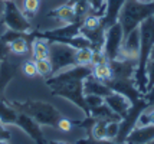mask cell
I'll use <instances>...</instances> for the list:
<instances>
[{
  "instance_id": "obj_9",
  "label": "cell",
  "mask_w": 154,
  "mask_h": 144,
  "mask_svg": "<svg viewBox=\"0 0 154 144\" xmlns=\"http://www.w3.org/2000/svg\"><path fill=\"white\" fill-rule=\"evenodd\" d=\"M107 85L112 91L120 92L124 97H127L128 100L131 101V104L138 101L140 98H143V92L137 88L134 78H118V79L112 78L109 82H107Z\"/></svg>"
},
{
  "instance_id": "obj_42",
  "label": "cell",
  "mask_w": 154,
  "mask_h": 144,
  "mask_svg": "<svg viewBox=\"0 0 154 144\" xmlns=\"http://www.w3.org/2000/svg\"><path fill=\"white\" fill-rule=\"evenodd\" d=\"M0 144H9L6 140H0Z\"/></svg>"
},
{
  "instance_id": "obj_44",
  "label": "cell",
  "mask_w": 154,
  "mask_h": 144,
  "mask_svg": "<svg viewBox=\"0 0 154 144\" xmlns=\"http://www.w3.org/2000/svg\"><path fill=\"white\" fill-rule=\"evenodd\" d=\"M0 66H2V62H0Z\"/></svg>"
},
{
  "instance_id": "obj_41",
  "label": "cell",
  "mask_w": 154,
  "mask_h": 144,
  "mask_svg": "<svg viewBox=\"0 0 154 144\" xmlns=\"http://www.w3.org/2000/svg\"><path fill=\"white\" fill-rule=\"evenodd\" d=\"M137 2H141V3H148V2H153V0H137Z\"/></svg>"
},
{
  "instance_id": "obj_37",
  "label": "cell",
  "mask_w": 154,
  "mask_h": 144,
  "mask_svg": "<svg viewBox=\"0 0 154 144\" xmlns=\"http://www.w3.org/2000/svg\"><path fill=\"white\" fill-rule=\"evenodd\" d=\"M143 97H144V100L148 103L150 107H154V87L148 89L146 94H143Z\"/></svg>"
},
{
  "instance_id": "obj_8",
  "label": "cell",
  "mask_w": 154,
  "mask_h": 144,
  "mask_svg": "<svg viewBox=\"0 0 154 144\" xmlns=\"http://www.w3.org/2000/svg\"><path fill=\"white\" fill-rule=\"evenodd\" d=\"M124 39V32L121 28L120 22L117 20L112 23L109 28L105 29V39H104V46H102V52L105 58L109 61H114L120 56V49L121 43Z\"/></svg>"
},
{
  "instance_id": "obj_12",
  "label": "cell",
  "mask_w": 154,
  "mask_h": 144,
  "mask_svg": "<svg viewBox=\"0 0 154 144\" xmlns=\"http://www.w3.org/2000/svg\"><path fill=\"white\" fill-rule=\"evenodd\" d=\"M109 66L112 71V78H134V72L137 68V61L117 58L114 61H109Z\"/></svg>"
},
{
  "instance_id": "obj_29",
  "label": "cell",
  "mask_w": 154,
  "mask_h": 144,
  "mask_svg": "<svg viewBox=\"0 0 154 144\" xmlns=\"http://www.w3.org/2000/svg\"><path fill=\"white\" fill-rule=\"evenodd\" d=\"M40 6V0H23V9L25 13H27L29 16H33L38 13Z\"/></svg>"
},
{
  "instance_id": "obj_34",
  "label": "cell",
  "mask_w": 154,
  "mask_h": 144,
  "mask_svg": "<svg viewBox=\"0 0 154 144\" xmlns=\"http://www.w3.org/2000/svg\"><path fill=\"white\" fill-rule=\"evenodd\" d=\"M23 74H25L26 76H35V75H38L35 61H27V62H25V65H23Z\"/></svg>"
},
{
  "instance_id": "obj_17",
  "label": "cell",
  "mask_w": 154,
  "mask_h": 144,
  "mask_svg": "<svg viewBox=\"0 0 154 144\" xmlns=\"http://www.w3.org/2000/svg\"><path fill=\"white\" fill-rule=\"evenodd\" d=\"M17 115H19V111L10 103H7L6 100L0 98V124H3L5 127L6 125H14Z\"/></svg>"
},
{
  "instance_id": "obj_32",
  "label": "cell",
  "mask_w": 154,
  "mask_h": 144,
  "mask_svg": "<svg viewBox=\"0 0 154 144\" xmlns=\"http://www.w3.org/2000/svg\"><path fill=\"white\" fill-rule=\"evenodd\" d=\"M153 87H154V59H150L147 62V87H146V92L150 88H153Z\"/></svg>"
},
{
  "instance_id": "obj_20",
  "label": "cell",
  "mask_w": 154,
  "mask_h": 144,
  "mask_svg": "<svg viewBox=\"0 0 154 144\" xmlns=\"http://www.w3.org/2000/svg\"><path fill=\"white\" fill-rule=\"evenodd\" d=\"M89 115L94 117L95 120L108 121V123H111V121L120 123V121H121V117L118 115V114H115L114 111L111 110V108H109L105 103L101 104L100 107H97V108H92V110L89 111Z\"/></svg>"
},
{
  "instance_id": "obj_27",
  "label": "cell",
  "mask_w": 154,
  "mask_h": 144,
  "mask_svg": "<svg viewBox=\"0 0 154 144\" xmlns=\"http://www.w3.org/2000/svg\"><path fill=\"white\" fill-rule=\"evenodd\" d=\"M35 65H36L38 75L43 76V78H48L49 75H52V72H54L52 63H51L49 59H38V61H35Z\"/></svg>"
},
{
  "instance_id": "obj_7",
  "label": "cell",
  "mask_w": 154,
  "mask_h": 144,
  "mask_svg": "<svg viewBox=\"0 0 154 144\" xmlns=\"http://www.w3.org/2000/svg\"><path fill=\"white\" fill-rule=\"evenodd\" d=\"M148 107H150V105H148V103L144 100V97L140 98L138 101H135V103L131 104V107H130L128 112L125 114V117L121 118V121H120V130H118V136L115 138L117 143L124 144V140L127 138V136L130 134V131L137 125V121H138L140 114L146 110V108H148Z\"/></svg>"
},
{
  "instance_id": "obj_39",
  "label": "cell",
  "mask_w": 154,
  "mask_h": 144,
  "mask_svg": "<svg viewBox=\"0 0 154 144\" xmlns=\"http://www.w3.org/2000/svg\"><path fill=\"white\" fill-rule=\"evenodd\" d=\"M49 144H66V143H63V141H51Z\"/></svg>"
},
{
  "instance_id": "obj_14",
  "label": "cell",
  "mask_w": 154,
  "mask_h": 144,
  "mask_svg": "<svg viewBox=\"0 0 154 144\" xmlns=\"http://www.w3.org/2000/svg\"><path fill=\"white\" fill-rule=\"evenodd\" d=\"M104 103L107 104L115 114H118L121 118L125 117V114L128 112L130 107H131V101L128 100L127 97H124L120 92H115V91H112L109 95L104 98Z\"/></svg>"
},
{
  "instance_id": "obj_4",
  "label": "cell",
  "mask_w": 154,
  "mask_h": 144,
  "mask_svg": "<svg viewBox=\"0 0 154 144\" xmlns=\"http://www.w3.org/2000/svg\"><path fill=\"white\" fill-rule=\"evenodd\" d=\"M150 16H154V2L141 3L137 0H125L121 7L118 19L124 36L140 26Z\"/></svg>"
},
{
  "instance_id": "obj_38",
  "label": "cell",
  "mask_w": 154,
  "mask_h": 144,
  "mask_svg": "<svg viewBox=\"0 0 154 144\" xmlns=\"http://www.w3.org/2000/svg\"><path fill=\"white\" fill-rule=\"evenodd\" d=\"M3 14H5V0H0V25L3 23Z\"/></svg>"
},
{
  "instance_id": "obj_35",
  "label": "cell",
  "mask_w": 154,
  "mask_h": 144,
  "mask_svg": "<svg viewBox=\"0 0 154 144\" xmlns=\"http://www.w3.org/2000/svg\"><path fill=\"white\" fill-rule=\"evenodd\" d=\"M72 124H74V121H71V120H66V118H60L59 121H58V128L59 130H62V131H69L71 128H72Z\"/></svg>"
},
{
  "instance_id": "obj_33",
  "label": "cell",
  "mask_w": 154,
  "mask_h": 144,
  "mask_svg": "<svg viewBox=\"0 0 154 144\" xmlns=\"http://www.w3.org/2000/svg\"><path fill=\"white\" fill-rule=\"evenodd\" d=\"M76 144H122V143H117L115 140H98V138L87 137L78 140Z\"/></svg>"
},
{
  "instance_id": "obj_21",
  "label": "cell",
  "mask_w": 154,
  "mask_h": 144,
  "mask_svg": "<svg viewBox=\"0 0 154 144\" xmlns=\"http://www.w3.org/2000/svg\"><path fill=\"white\" fill-rule=\"evenodd\" d=\"M91 75L104 84L109 82L112 79V71L109 66V62H101V63L91 65Z\"/></svg>"
},
{
  "instance_id": "obj_5",
  "label": "cell",
  "mask_w": 154,
  "mask_h": 144,
  "mask_svg": "<svg viewBox=\"0 0 154 144\" xmlns=\"http://www.w3.org/2000/svg\"><path fill=\"white\" fill-rule=\"evenodd\" d=\"M49 61L52 63L55 74L66 68L75 66L76 65V49L66 43L49 42Z\"/></svg>"
},
{
  "instance_id": "obj_19",
  "label": "cell",
  "mask_w": 154,
  "mask_h": 144,
  "mask_svg": "<svg viewBox=\"0 0 154 144\" xmlns=\"http://www.w3.org/2000/svg\"><path fill=\"white\" fill-rule=\"evenodd\" d=\"M48 16L49 17H55V19H59V20L65 22V23H74V22L81 20V19L76 17L74 7H72V5H69V3H65V5L54 9L52 12H49Z\"/></svg>"
},
{
  "instance_id": "obj_28",
  "label": "cell",
  "mask_w": 154,
  "mask_h": 144,
  "mask_svg": "<svg viewBox=\"0 0 154 144\" xmlns=\"http://www.w3.org/2000/svg\"><path fill=\"white\" fill-rule=\"evenodd\" d=\"M101 19H102V17H100V16L89 13L87 17H84V20H82V26H84V28H88V29L102 28V22H101Z\"/></svg>"
},
{
  "instance_id": "obj_1",
  "label": "cell",
  "mask_w": 154,
  "mask_h": 144,
  "mask_svg": "<svg viewBox=\"0 0 154 144\" xmlns=\"http://www.w3.org/2000/svg\"><path fill=\"white\" fill-rule=\"evenodd\" d=\"M91 75V66L75 65L60 72H56L46 79V85L52 89V95L65 98L75 104L85 117L89 115V110L85 103L84 94V79Z\"/></svg>"
},
{
  "instance_id": "obj_6",
  "label": "cell",
  "mask_w": 154,
  "mask_h": 144,
  "mask_svg": "<svg viewBox=\"0 0 154 144\" xmlns=\"http://www.w3.org/2000/svg\"><path fill=\"white\" fill-rule=\"evenodd\" d=\"M3 23L6 25L7 29L22 32V33H29L32 30V25L27 20L25 13H22L14 0L5 2V14H3Z\"/></svg>"
},
{
  "instance_id": "obj_23",
  "label": "cell",
  "mask_w": 154,
  "mask_h": 144,
  "mask_svg": "<svg viewBox=\"0 0 154 144\" xmlns=\"http://www.w3.org/2000/svg\"><path fill=\"white\" fill-rule=\"evenodd\" d=\"M107 124L108 121H101L97 120L94 125L91 127V130L88 131V137L98 138V140H107Z\"/></svg>"
},
{
  "instance_id": "obj_26",
  "label": "cell",
  "mask_w": 154,
  "mask_h": 144,
  "mask_svg": "<svg viewBox=\"0 0 154 144\" xmlns=\"http://www.w3.org/2000/svg\"><path fill=\"white\" fill-rule=\"evenodd\" d=\"M92 55H94V51L91 48L76 49V65L91 66V63H92Z\"/></svg>"
},
{
  "instance_id": "obj_15",
  "label": "cell",
  "mask_w": 154,
  "mask_h": 144,
  "mask_svg": "<svg viewBox=\"0 0 154 144\" xmlns=\"http://www.w3.org/2000/svg\"><path fill=\"white\" fill-rule=\"evenodd\" d=\"M112 92V89L108 87L107 84L101 82L98 79H95L92 75L87 76L84 79V94H92V95H100L102 98H105Z\"/></svg>"
},
{
  "instance_id": "obj_3",
  "label": "cell",
  "mask_w": 154,
  "mask_h": 144,
  "mask_svg": "<svg viewBox=\"0 0 154 144\" xmlns=\"http://www.w3.org/2000/svg\"><path fill=\"white\" fill-rule=\"evenodd\" d=\"M10 104L19 112H23V114H27L29 117H32L40 125L56 127L58 121L62 118V114L59 112V110L56 107H54L52 104L45 103V101L25 100V101H12Z\"/></svg>"
},
{
  "instance_id": "obj_36",
  "label": "cell",
  "mask_w": 154,
  "mask_h": 144,
  "mask_svg": "<svg viewBox=\"0 0 154 144\" xmlns=\"http://www.w3.org/2000/svg\"><path fill=\"white\" fill-rule=\"evenodd\" d=\"M10 54V49H9V45L5 43V42L0 41V62L5 61L6 59V56Z\"/></svg>"
},
{
  "instance_id": "obj_11",
  "label": "cell",
  "mask_w": 154,
  "mask_h": 144,
  "mask_svg": "<svg viewBox=\"0 0 154 144\" xmlns=\"http://www.w3.org/2000/svg\"><path fill=\"white\" fill-rule=\"evenodd\" d=\"M138 52H140V29L137 28L124 36L118 58L137 61L138 59Z\"/></svg>"
},
{
  "instance_id": "obj_40",
  "label": "cell",
  "mask_w": 154,
  "mask_h": 144,
  "mask_svg": "<svg viewBox=\"0 0 154 144\" xmlns=\"http://www.w3.org/2000/svg\"><path fill=\"white\" fill-rule=\"evenodd\" d=\"M150 59H154V46L151 49V54H150Z\"/></svg>"
},
{
  "instance_id": "obj_25",
  "label": "cell",
  "mask_w": 154,
  "mask_h": 144,
  "mask_svg": "<svg viewBox=\"0 0 154 144\" xmlns=\"http://www.w3.org/2000/svg\"><path fill=\"white\" fill-rule=\"evenodd\" d=\"M72 7H74L76 17L81 20H84V17H87L91 13V2L89 0H75L72 3Z\"/></svg>"
},
{
  "instance_id": "obj_13",
  "label": "cell",
  "mask_w": 154,
  "mask_h": 144,
  "mask_svg": "<svg viewBox=\"0 0 154 144\" xmlns=\"http://www.w3.org/2000/svg\"><path fill=\"white\" fill-rule=\"evenodd\" d=\"M154 140V125H135L124 144H150Z\"/></svg>"
},
{
  "instance_id": "obj_31",
  "label": "cell",
  "mask_w": 154,
  "mask_h": 144,
  "mask_svg": "<svg viewBox=\"0 0 154 144\" xmlns=\"http://www.w3.org/2000/svg\"><path fill=\"white\" fill-rule=\"evenodd\" d=\"M85 103H87L88 110L91 111L92 108L100 107L101 104H104V98L100 95H92V94H87L85 95Z\"/></svg>"
},
{
  "instance_id": "obj_2",
  "label": "cell",
  "mask_w": 154,
  "mask_h": 144,
  "mask_svg": "<svg viewBox=\"0 0 154 144\" xmlns=\"http://www.w3.org/2000/svg\"><path fill=\"white\" fill-rule=\"evenodd\" d=\"M140 52L137 59V68L134 72V81L141 92H146L147 87V62L154 46V16H150L140 26Z\"/></svg>"
},
{
  "instance_id": "obj_18",
  "label": "cell",
  "mask_w": 154,
  "mask_h": 144,
  "mask_svg": "<svg viewBox=\"0 0 154 144\" xmlns=\"http://www.w3.org/2000/svg\"><path fill=\"white\" fill-rule=\"evenodd\" d=\"M16 72H17V66L14 63L7 62L6 59L2 61V66H0V97L5 92L6 87L16 76Z\"/></svg>"
},
{
  "instance_id": "obj_24",
  "label": "cell",
  "mask_w": 154,
  "mask_h": 144,
  "mask_svg": "<svg viewBox=\"0 0 154 144\" xmlns=\"http://www.w3.org/2000/svg\"><path fill=\"white\" fill-rule=\"evenodd\" d=\"M9 49L10 52L14 54V55H25L27 51H29V39H27V33L25 36H22L19 39L13 41L10 45H9Z\"/></svg>"
},
{
  "instance_id": "obj_30",
  "label": "cell",
  "mask_w": 154,
  "mask_h": 144,
  "mask_svg": "<svg viewBox=\"0 0 154 144\" xmlns=\"http://www.w3.org/2000/svg\"><path fill=\"white\" fill-rule=\"evenodd\" d=\"M25 35L26 33H22V32H16V30H10V29H7L6 32L0 36V41L5 42V43H7V45H10L13 41L19 39V38L25 36Z\"/></svg>"
},
{
  "instance_id": "obj_10",
  "label": "cell",
  "mask_w": 154,
  "mask_h": 144,
  "mask_svg": "<svg viewBox=\"0 0 154 144\" xmlns=\"http://www.w3.org/2000/svg\"><path fill=\"white\" fill-rule=\"evenodd\" d=\"M19 128L26 133L29 137L33 140L36 144H46V140H45V136L42 133V128H40V124L36 123L32 117H29L27 114H23V112H19L17 115V120H16V124Z\"/></svg>"
},
{
  "instance_id": "obj_16",
  "label": "cell",
  "mask_w": 154,
  "mask_h": 144,
  "mask_svg": "<svg viewBox=\"0 0 154 144\" xmlns=\"http://www.w3.org/2000/svg\"><path fill=\"white\" fill-rule=\"evenodd\" d=\"M125 0H107V9H105V13L102 16V28L107 29L109 28L112 23L117 22L118 19V13H120L121 7L124 5Z\"/></svg>"
},
{
  "instance_id": "obj_22",
  "label": "cell",
  "mask_w": 154,
  "mask_h": 144,
  "mask_svg": "<svg viewBox=\"0 0 154 144\" xmlns=\"http://www.w3.org/2000/svg\"><path fill=\"white\" fill-rule=\"evenodd\" d=\"M32 55L35 61L38 59H49V42L42 38H35L32 43Z\"/></svg>"
},
{
  "instance_id": "obj_43",
  "label": "cell",
  "mask_w": 154,
  "mask_h": 144,
  "mask_svg": "<svg viewBox=\"0 0 154 144\" xmlns=\"http://www.w3.org/2000/svg\"><path fill=\"white\" fill-rule=\"evenodd\" d=\"M5 2H10V0H5Z\"/></svg>"
}]
</instances>
